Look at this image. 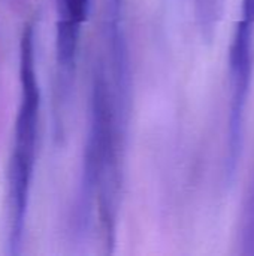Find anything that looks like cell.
I'll list each match as a JSON object with an SVG mask.
<instances>
[{
    "instance_id": "1",
    "label": "cell",
    "mask_w": 254,
    "mask_h": 256,
    "mask_svg": "<svg viewBox=\"0 0 254 256\" xmlns=\"http://www.w3.org/2000/svg\"><path fill=\"white\" fill-rule=\"evenodd\" d=\"M129 126L114 98L102 57L93 70L90 128L84 148L79 222L85 226L96 206L99 228L106 254H112L121 200V154Z\"/></svg>"
},
{
    "instance_id": "2",
    "label": "cell",
    "mask_w": 254,
    "mask_h": 256,
    "mask_svg": "<svg viewBox=\"0 0 254 256\" xmlns=\"http://www.w3.org/2000/svg\"><path fill=\"white\" fill-rule=\"evenodd\" d=\"M19 105L15 118L13 144L7 166L9 255H19L22 249L37 153L40 87L36 72L33 22H27L24 26L19 38Z\"/></svg>"
},
{
    "instance_id": "3",
    "label": "cell",
    "mask_w": 254,
    "mask_h": 256,
    "mask_svg": "<svg viewBox=\"0 0 254 256\" xmlns=\"http://www.w3.org/2000/svg\"><path fill=\"white\" fill-rule=\"evenodd\" d=\"M253 33L254 26L243 20L238 21L231 48V108L228 128V174L232 177L238 168L244 144V122L247 99L253 75Z\"/></svg>"
},
{
    "instance_id": "4",
    "label": "cell",
    "mask_w": 254,
    "mask_h": 256,
    "mask_svg": "<svg viewBox=\"0 0 254 256\" xmlns=\"http://www.w3.org/2000/svg\"><path fill=\"white\" fill-rule=\"evenodd\" d=\"M91 0H55V69H57V104L61 114L69 102L75 80L76 57L82 24L87 21Z\"/></svg>"
},
{
    "instance_id": "5",
    "label": "cell",
    "mask_w": 254,
    "mask_h": 256,
    "mask_svg": "<svg viewBox=\"0 0 254 256\" xmlns=\"http://www.w3.org/2000/svg\"><path fill=\"white\" fill-rule=\"evenodd\" d=\"M223 9L225 0H195L196 22L204 40L213 42L223 15Z\"/></svg>"
},
{
    "instance_id": "6",
    "label": "cell",
    "mask_w": 254,
    "mask_h": 256,
    "mask_svg": "<svg viewBox=\"0 0 254 256\" xmlns=\"http://www.w3.org/2000/svg\"><path fill=\"white\" fill-rule=\"evenodd\" d=\"M240 246H241V255L254 256V177L249 200L241 218Z\"/></svg>"
},
{
    "instance_id": "7",
    "label": "cell",
    "mask_w": 254,
    "mask_h": 256,
    "mask_svg": "<svg viewBox=\"0 0 254 256\" xmlns=\"http://www.w3.org/2000/svg\"><path fill=\"white\" fill-rule=\"evenodd\" d=\"M241 20L254 26V0H243Z\"/></svg>"
}]
</instances>
